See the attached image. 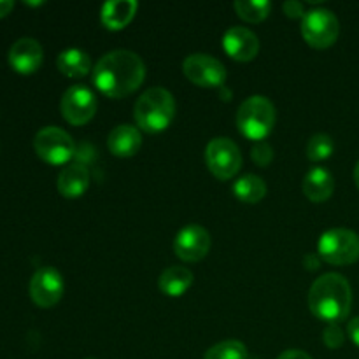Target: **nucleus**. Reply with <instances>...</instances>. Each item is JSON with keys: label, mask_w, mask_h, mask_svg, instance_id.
Wrapping results in <instances>:
<instances>
[{"label": "nucleus", "mask_w": 359, "mask_h": 359, "mask_svg": "<svg viewBox=\"0 0 359 359\" xmlns=\"http://www.w3.org/2000/svg\"><path fill=\"white\" fill-rule=\"evenodd\" d=\"M146 65L137 53L114 49L102 56L93 69V84L109 98H123L139 90Z\"/></svg>", "instance_id": "nucleus-1"}, {"label": "nucleus", "mask_w": 359, "mask_h": 359, "mask_svg": "<svg viewBox=\"0 0 359 359\" xmlns=\"http://www.w3.org/2000/svg\"><path fill=\"white\" fill-rule=\"evenodd\" d=\"M353 305V290L349 280L335 272L318 277L309 291V309L312 314L328 325L346 319Z\"/></svg>", "instance_id": "nucleus-2"}, {"label": "nucleus", "mask_w": 359, "mask_h": 359, "mask_svg": "<svg viewBox=\"0 0 359 359\" xmlns=\"http://www.w3.org/2000/svg\"><path fill=\"white\" fill-rule=\"evenodd\" d=\"M175 116V98L168 90L160 86L144 91L135 102L133 118L137 126L147 133H158L168 128Z\"/></svg>", "instance_id": "nucleus-3"}, {"label": "nucleus", "mask_w": 359, "mask_h": 359, "mask_svg": "<svg viewBox=\"0 0 359 359\" xmlns=\"http://www.w3.org/2000/svg\"><path fill=\"white\" fill-rule=\"evenodd\" d=\"M277 112L272 102L262 95L245 98L237 111V126L249 140H265L276 125Z\"/></svg>", "instance_id": "nucleus-4"}, {"label": "nucleus", "mask_w": 359, "mask_h": 359, "mask_svg": "<svg viewBox=\"0 0 359 359\" xmlns=\"http://www.w3.org/2000/svg\"><path fill=\"white\" fill-rule=\"evenodd\" d=\"M318 256L330 265H351L359 259V235L347 228L325 231L318 241Z\"/></svg>", "instance_id": "nucleus-5"}, {"label": "nucleus", "mask_w": 359, "mask_h": 359, "mask_svg": "<svg viewBox=\"0 0 359 359\" xmlns=\"http://www.w3.org/2000/svg\"><path fill=\"white\" fill-rule=\"evenodd\" d=\"M34 149L46 163L65 165L76 154V144L65 130L58 126H46L35 135Z\"/></svg>", "instance_id": "nucleus-6"}, {"label": "nucleus", "mask_w": 359, "mask_h": 359, "mask_svg": "<svg viewBox=\"0 0 359 359\" xmlns=\"http://www.w3.org/2000/svg\"><path fill=\"white\" fill-rule=\"evenodd\" d=\"M340 23L330 9H312L302 18V35L305 42L316 49H326L339 39Z\"/></svg>", "instance_id": "nucleus-7"}, {"label": "nucleus", "mask_w": 359, "mask_h": 359, "mask_svg": "<svg viewBox=\"0 0 359 359\" xmlns=\"http://www.w3.org/2000/svg\"><path fill=\"white\" fill-rule=\"evenodd\" d=\"M205 163L214 177L221 181H230L242 167L241 149L228 137H217L207 144Z\"/></svg>", "instance_id": "nucleus-8"}, {"label": "nucleus", "mask_w": 359, "mask_h": 359, "mask_svg": "<svg viewBox=\"0 0 359 359\" xmlns=\"http://www.w3.org/2000/svg\"><path fill=\"white\" fill-rule=\"evenodd\" d=\"M97 97L93 91L83 84H74L63 93L60 102V111L63 119L74 126L86 125L97 112Z\"/></svg>", "instance_id": "nucleus-9"}, {"label": "nucleus", "mask_w": 359, "mask_h": 359, "mask_svg": "<svg viewBox=\"0 0 359 359\" xmlns=\"http://www.w3.org/2000/svg\"><path fill=\"white\" fill-rule=\"evenodd\" d=\"M182 72L193 84L202 88H219L226 81V69L223 63L205 53L186 56L182 62Z\"/></svg>", "instance_id": "nucleus-10"}, {"label": "nucleus", "mask_w": 359, "mask_h": 359, "mask_svg": "<svg viewBox=\"0 0 359 359\" xmlns=\"http://www.w3.org/2000/svg\"><path fill=\"white\" fill-rule=\"evenodd\" d=\"M32 302L41 309H51L62 300L65 293V283L62 273L53 266H41L32 276L30 286H28Z\"/></svg>", "instance_id": "nucleus-11"}, {"label": "nucleus", "mask_w": 359, "mask_h": 359, "mask_svg": "<svg viewBox=\"0 0 359 359\" xmlns=\"http://www.w3.org/2000/svg\"><path fill=\"white\" fill-rule=\"evenodd\" d=\"M174 251L182 262H200L210 251V233L200 224H188L175 235Z\"/></svg>", "instance_id": "nucleus-12"}, {"label": "nucleus", "mask_w": 359, "mask_h": 359, "mask_svg": "<svg viewBox=\"0 0 359 359\" xmlns=\"http://www.w3.org/2000/svg\"><path fill=\"white\" fill-rule=\"evenodd\" d=\"M42 60H44V51L41 42L32 37L18 39L9 49V65L23 76L37 72L39 67L42 65Z\"/></svg>", "instance_id": "nucleus-13"}, {"label": "nucleus", "mask_w": 359, "mask_h": 359, "mask_svg": "<svg viewBox=\"0 0 359 359\" xmlns=\"http://www.w3.org/2000/svg\"><path fill=\"white\" fill-rule=\"evenodd\" d=\"M223 49L237 62H251L259 53V41L249 28L231 27L223 35Z\"/></svg>", "instance_id": "nucleus-14"}, {"label": "nucleus", "mask_w": 359, "mask_h": 359, "mask_svg": "<svg viewBox=\"0 0 359 359\" xmlns=\"http://www.w3.org/2000/svg\"><path fill=\"white\" fill-rule=\"evenodd\" d=\"M58 191L65 198H79L86 193L90 186V172L83 163H70L60 172L58 175Z\"/></svg>", "instance_id": "nucleus-15"}, {"label": "nucleus", "mask_w": 359, "mask_h": 359, "mask_svg": "<svg viewBox=\"0 0 359 359\" xmlns=\"http://www.w3.org/2000/svg\"><path fill=\"white\" fill-rule=\"evenodd\" d=\"M109 151L118 158H130L139 153L142 146V135L139 128L132 125H118L107 139Z\"/></svg>", "instance_id": "nucleus-16"}, {"label": "nucleus", "mask_w": 359, "mask_h": 359, "mask_svg": "<svg viewBox=\"0 0 359 359\" xmlns=\"http://www.w3.org/2000/svg\"><path fill=\"white\" fill-rule=\"evenodd\" d=\"M335 191V179L325 167H312L304 177V195L311 202H326Z\"/></svg>", "instance_id": "nucleus-17"}, {"label": "nucleus", "mask_w": 359, "mask_h": 359, "mask_svg": "<svg viewBox=\"0 0 359 359\" xmlns=\"http://www.w3.org/2000/svg\"><path fill=\"white\" fill-rule=\"evenodd\" d=\"M139 4L135 0H111L102 7V25L109 30H121L135 18Z\"/></svg>", "instance_id": "nucleus-18"}, {"label": "nucleus", "mask_w": 359, "mask_h": 359, "mask_svg": "<svg viewBox=\"0 0 359 359\" xmlns=\"http://www.w3.org/2000/svg\"><path fill=\"white\" fill-rule=\"evenodd\" d=\"M193 280L195 279H193L191 270L186 269V266L174 265L161 272L160 279H158V287L167 297L179 298L191 287Z\"/></svg>", "instance_id": "nucleus-19"}, {"label": "nucleus", "mask_w": 359, "mask_h": 359, "mask_svg": "<svg viewBox=\"0 0 359 359\" xmlns=\"http://www.w3.org/2000/svg\"><path fill=\"white\" fill-rule=\"evenodd\" d=\"M56 67L63 76L79 79L91 70V58L83 49L70 48L60 53L58 58H56Z\"/></svg>", "instance_id": "nucleus-20"}, {"label": "nucleus", "mask_w": 359, "mask_h": 359, "mask_svg": "<svg viewBox=\"0 0 359 359\" xmlns=\"http://www.w3.org/2000/svg\"><path fill=\"white\" fill-rule=\"evenodd\" d=\"M233 195L245 203H258L266 196V184L259 175H242L233 182Z\"/></svg>", "instance_id": "nucleus-21"}, {"label": "nucleus", "mask_w": 359, "mask_h": 359, "mask_svg": "<svg viewBox=\"0 0 359 359\" xmlns=\"http://www.w3.org/2000/svg\"><path fill=\"white\" fill-rule=\"evenodd\" d=\"M233 9L238 16L249 23H262L266 20L272 11V4L269 0H237L233 4Z\"/></svg>", "instance_id": "nucleus-22"}, {"label": "nucleus", "mask_w": 359, "mask_h": 359, "mask_svg": "<svg viewBox=\"0 0 359 359\" xmlns=\"http://www.w3.org/2000/svg\"><path fill=\"white\" fill-rule=\"evenodd\" d=\"M249 351L241 340H224L210 347L203 359H248Z\"/></svg>", "instance_id": "nucleus-23"}, {"label": "nucleus", "mask_w": 359, "mask_h": 359, "mask_svg": "<svg viewBox=\"0 0 359 359\" xmlns=\"http://www.w3.org/2000/svg\"><path fill=\"white\" fill-rule=\"evenodd\" d=\"M335 151V142L328 133H316L311 137L305 147V154L311 161H323L328 160Z\"/></svg>", "instance_id": "nucleus-24"}, {"label": "nucleus", "mask_w": 359, "mask_h": 359, "mask_svg": "<svg viewBox=\"0 0 359 359\" xmlns=\"http://www.w3.org/2000/svg\"><path fill=\"white\" fill-rule=\"evenodd\" d=\"M251 158L256 165L259 167H266L270 165V161L273 160V149L266 140H259L255 142L251 147Z\"/></svg>", "instance_id": "nucleus-25"}, {"label": "nucleus", "mask_w": 359, "mask_h": 359, "mask_svg": "<svg viewBox=\"0 0 359 359\" xmlns=\"http://www.w3.org/2000/svg\"><path fill=\"white\" fill-rule=\"evenodd\" d=\"M323 342L328 349H340L346 342V335H344L342 328L339 325H328L323 330Z\"/></svg>", "instance_id": "nucleus-26"}, {"label": "nucleus", "mask_w": 359, "mask_h": 359, "mask_svg": "<svg viewBox=\"0 0 359 359\" xmlns=\"http://www.w3.org/2000/svg\"><path fill=\"white\" fill-rule=\"evenodd\" d=\"M283 11L287 18H304L305 16V6L298 0H287V2L283 4Z\"/></svg>", "instance_id": "nucleus-27"}, {"label": "nucleus", "mask_w": 359, "mask_h": 359, "mask_svg": "<svg viewBox=\"0 0 359 359\" xmlns=\"http://www.w3.org/2000/svg\"><path fill=\"white\" fill-rule=\"evenodd\" d=\"M347 333H349L351 340L359 347V316L358 318L351 319L349 325H347Z\"/></svg>", "instance_id": "nucleus-28"}, {"label": "nucleus", "mask_w": 359, "mask_h": 359, "mask_svg": "<svg viewBox=\"0 0 359 359\" xmlns=\"http://www.w3.org/2000/svg\"><path fill=\"white\" fill-rule=\"evenodd\" d=\"M277 359H312V358L300 349H287L284 351V353Z\"/></svg>", "instance_id": "nucleus-29"}, {"label": "nucleus", "mask_w": 359, "mask_h": 359, "mask_svg": "<svg viewBox=\"0 0 359 359\" xmlns=\"http://www.w3.org/2000/svg\"><path fill=\"white\" fill-rule=\"evenodd\" d=\"M14 9L13 0H0V18H6Z\"/></svg>", "instance_id": "nucleus-30"}, {"label": "nucleus", "mask_w": 359, "mask_h": 359, "mask_svg": "<svg viewBox=\"0 0 359 359\" xmlns=\"http://www.w3.org/2000/svg\"><path fill=\"white\" fill-rule=\"evenodd\" d=\"M304 263H305V269L316 270L319 266V258L316 255H307V256H305Z\"/></svg>", "instance_id": "nucleus-31"}, {"label": "nucleus", "mask_w": 359, "mask_h": 359, "mask_svg": "<svg viewBox=\"0 0 359 359\" xmlns=\"http://www.w3.org/2000/svg\"><path fill=\"white\" fill-rule=\"evenodd\" d=\"M354 182H356V186L359 189V161L356 163V167H354Z\"/></svg>", "instance_id": "nucleus-32"}, {"label": "nucleus", "mask_w": 359, "mask_h": 359, "mask_svg": "<svg viewBox=\"0 0 359 359\" xmlns=\"http://www.w3.org/2000/svg\"><path fill=\"white\" fill-rule=\"evenodd\" d=\"M25 6H42V2H25Z\"/></svg>", "instance_id": "nucleus-33"}, {"label": "nucleus", "mask_w": 359, "mask_h": 359, "mask_svg": "<svg viewBox=\"0 0 359 359\" xmlns=\"http://www.w3.org/2000/svg\"><path fill=\"white\" fill-rule=\"evenodd\" d=\"M90 359H93V358H90Z\"/></svg>", "instance_id": "nucleus-34"}]
</instances>
